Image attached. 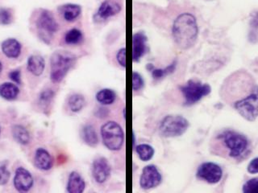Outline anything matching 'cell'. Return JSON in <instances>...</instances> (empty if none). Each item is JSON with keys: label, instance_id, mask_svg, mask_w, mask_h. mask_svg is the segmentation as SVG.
Returning <instances> with one entry per match:
<instances>
[{"label": "cell", "instance_id": "10", "mask_svg": "<svg viewBox=\"0 0 258 193\" xmlns=\"http://www.w3.org/2000/svg\"><path fill=\"white\" fill-rule=\"evenodd\" d=\"M197 177L200 180H204L208 184H217L221 180L223 171L219 165L210 162L202 163L197 171Z\"/></svg>", "mask_w": 258, "mask_h": 193}, {"label": "cell", "instance_id": "1", "mask_svg": "<svg viewBox=\"0 0 258 193\" xmlns=\"http://www.w3.org/2000/svg\"><path fill=\"white\" fill-rule=\"evenodd\" d=\"M172 34L176 44L179 48L187 50L193 47L199 35L196 18L188 12L178 15L173 24Z\"/></svg>", "mask_w": 258, "mask_h": 193}, {"label": "cell", "instance_id": "6", "mask_svg": "<svg viewBox=\"0 0 258 193\" xmlns=\"http://www.w3.org/2000/svg\"><path fill=\"white\" fill-rule=\"evenodd\" d=\"M180 90L185 98V105L191 106L200 102L205 96L208 95L211 91V88L207 84L189 80L185 85L180 86Z\"/></svg>", "mask_w": 258, "mask_h": 193}, {"label": "cell", "instance_id": "4", "mask_svg": "<svg viewBox=\"0 0 258 193\" xmlns=\"http://www.w3.org/2000/svg\"><path fill=\"white\" fill-rule=\"evenodd\" d=\"M101 136L105 147L110 151H119L124 143V134L117 122L110 121L101 127Z\"/></svg>", "mask_w": 258, "mask_h": 193}, {"label": "cell", "instance_id": "9", "mask_svg": "<svg viewBox=\"0 0 258 193\" xmlns=\"http://www.w3.org/2000/svg\"><path fill=\"white\" fill-rule=\"evenodd\" d=\"M162 181V176L155 165H148L144 167L140 178V185L145 190L154 189Z\"/></svg>", "mask_w": 258, "mask_h": 193}, {"label": "cell", "instance_id": "37", "mask_svg": "<svg viewBox=\"0 0 258 193\" xmlns=\"http://www.w3.org/2000/svg\"><path fill=\"white\" fill-rule=\"evenodd\" d=\"M2 64H1V62H0V73H1V71H2Z\"/></svg>", "mask_w": 258, "mask_h": 193}, {"label": "cell", "instance_id": "19", "mask_svg": "<svg viewBox=\"0 0 258 193\" xmlns=\"http://www.w3.org/2000/svg\"><path fill=\"white\" fill-rule=\"evenodd\" d=\"M46 67L43 57L38 55L31 56L28 60V70L35 76H41Z\"/></svg>", "mask_w": 258, "mask_h": 193}, {"label": "cell", "instance_id": "30", "mask_svg": "<svg viewBox=\"0 0 258 193\" xmlns=\"http://www.w3.org/2000/svg\"><path fill=\"white\" fill-rule=\"evenodd\" d=\"M12 20V15L8 9H0V23L2 24H9Z\"/></svg>", "mask_w": 258, "mask_h": 193}, {"label": "cell", "instance_id": "25", "mask_svg": "<svg viewBox=\"0 0 258 193\" xmlns=\"http://www.w3.org/2000/svg\"><path fill=\"white\" fill-rule=\"evenodd\" d=\"M135 149H136L140 159L144 162H147L154 157V148L149 144H140V145L137 146Z\"/></svg>", "mask_w": 258, "mask_h": 193}, {"label": "cell", "instance_id": "22", "mask_svg": "<svg viewBox=\"0 0 258 193\" xmlns=\"http://www.w3.org/2000/svg\"><path fill=\"white\" fill-rule=\"evenodd\" d=\"M68 105L72 112L78 113L84 108L85 105H86V99L82 94L74 93L69 98Z\"/></svg>", "mask_w": 258, "mask_h": 193}, {"label": "cell", "instance_id": "20", "mask_svg": "<svg viewBox=\"0 0 258 193\" xmlns=\"http://www.w3.org/2000/svg\"><path fill=\"white\" fill-rule=\"evenodd\" d=\"M81 136L83 138V142L89 147L95 148L98 145V135L92 125H85L82 129Z\"/></svg>", "mask_w": 258, "mask_h": 193}, {"label": "cell", "instance_id": "28", "mask_svg": "<svg viewBox=\"0 0 258 193\" xmlns=\"http://www.w3.org/2000/svg\"><path fill=\"white\" fill-rule=\"evenodd\" d=\"M243 192L246 193H258V178L252 179L245 183Z\"/></svg>", "mask_w": 258, "mask_h": 193}, {"label": "cell", "instance_id": "21", "mask_svg": "<svg viewBox=\"0 0 258 193\" xmlns=\"http://www.w3.org/2000/svg\"><path fill=\"white\" fill-rule=\"evenodd\" d=\"M19 89L11 83H4L0 85V96L7 100H13L19 94Z\"/></svg>", "mask_w": 258, "mask_h": 193}, {"label": "cell", "instance_id": "12", "mask_svg": "<svg viewBox=\"0 0 258 193\" xmlns=\"http://www.w3.org/2000/svg\"><path fill=\"white\" fill-rule=\"evenodd\" d=\"M92 176L96 182L103 184L111 175V167L104 157H99L94 160L91 168Z\"/></svg>", "mask_w": 258, "mask_h": 193}, {"label": "cell", "instance_id": "23", "mask_svg": "<svg viewBox=\"0 0 258 193\" xmlns=\"http://www.w3.org/2000/svg\"><path fill=\"white\" fill-rule=\"evenodd\" d=\"M116 99V93L111 89H101L96 94V100L102 105H111Z\"/></svg>", "mask_w": 258, "mask_h": 193}, {"label": "cell", "instance_id": "17", "mask_svg": "<svg viewBox=\"0 0 258 193\" xmlns=\"http://www.w3.org/2000/svg\"><path fill=\"white\" fill-rule=\"evenodd\" d=\"M2 52L9 58H17L21 52V44L15 39H7L2 43Z\"/></svg>", "mask_w": 258, "mask_h": 193}, {"label": "cell", "instance_id": "2", "mask_svg": "<svg viewBox=\"0 0 258 193\" xmlns=\"http://www.w3.org/2000/svg\"><path fill=\"white\" fill-rule=\"evenodd\" d=\"M228 151L229 157L241 159L246 157L250 150V142L245 135L232 130H226L218 136Z\"/></svg>", "mask_w": 258, "mask_h": 193}, {"label": "cell", "instance_id": "14", "mask_svg": "<svg viewBox=\"0 0 258 193\" xmlns=\"http://www.w3.org/2000/svg\"><path fill=\"white\" fill-rule=\"evenodd\" d=\"M33 178L30 172L23 167H19L15 172L14 185L18 191L28 192L33 187Z\"/></svg>", "mask_w": 258, "mask_h": 193}, {"label": "cell", "instance_id": "18", "mask_svg": "<svg viewBox=\"0 0 258 193\" xmlns=\"http://www.w3.org/2000/svg\"><path fill=\"white\" fill-rule=\"evenodd\" d=\"M60 11L65 20L68 22H73L76 20L82 13V7L80 5L68 3V4L61 6L60 7Z\"/></svg>", "mask_w": 258, "mask_h": 193}, {"label": "cell", "instance_id": "11", "mask_svg": "<svg viewBox=\"0 0 258 193\" xmlns=\"http://www.w3.org/2000/svg\"><path fill=\"white\" fill-rule=\"evenodd\" d=\"M122 5L118 0H104L94 15L95 21H104L121 11Z\"/></svg>", "mask_w": 258, "mask_h": 193}, {"label": "cell", "instance_id": "34", "mask_svg": "<svg viewBox=\"0 0 258 193\" xmlns=\"http://www.w3.org/2000/svg\"><path fill=\"white\" fill-rule=\"evenodd\" d=\"M258 13L254 16V19L251 21V33H250V37L254 36V38H256V33H258Z\"/></svg>", "mask_w": 258, "mask_h": 193}, {"label": "cell", "instance_id": "24", "mask_svg": "<svg viewBox=\"0 0 258 193\" xmlns=\"http://www.w3.org/2000/svg\"><path fill=\"white\" fill-rule=\"evenodd\" d=\"M12 135L15 140L23 145L28 144L30 140V135H29L28 130L24 128V126H20V125L13 126Z\"/></svg>", "mask_w": 258, "mask_h": 193}, {"label": "cell", "instance_id": "29", "mask_svg": "<svg viewBox=\"0 0 258 193\" xmlns=\"http://www.w3.org/2000/svg\"><path fill=\"white\" fill-rule=\"evenodd\" d=\"M144 87V79L141 74L137 72L133 74V91L137 92L141 90Z\"/></svg>", "mask_w": 258, "mask_h": 193}, {"label": "cell", "instance_id": "33", "mask_svg": "<svg viewBox=\"0 0 258 193\" xmlns=\"http://www.w3.org/2000/svg\"><path fill=\"white\" fill-rule=\"evenodd\" d=\"M118 63L123 68H126V48H123L119 49L116 54Z\"/></svg>", "mask_w": 258, "mask_h": 193}, {"label": "cell", "instance_id": "7", "mask_svg": "<svg viewBox=\"0 0 258 193\" xmlns=\"http://www.w3.org/2000/svg\"><path fill=\"white\" fill-rule=\"evenodd\" d=\"M234 107L245 119L254 122L258 117V88L246 98L235 102Z\"/></svg>", "mask_w": 258, "mask_h": 193}, {"label": "cell", "instance_id": "27", "mask_svg": "<svg viewBox=\"0 0 258 193\" xmlns=\"http://www.w3.org/2000/svg\"><path fill=\"white\" fill-rule=\"evenodd\" d=\"M176 66H177V61H175L165 69H155L154 67L150 71L152 72L153 77L155 80H159L169 74H173L175 71Z\"/></svg>", "mask_w": 258, "mask_h": 193}, {"label": "cell", "instance_id": "3", "mask_svg": "<svg viewBox=\"0 0 258 193\" xmlns=\"http://www.w3.org/2000/svg\"><path fill=\"white\" fill-rule=\"evenodd\" d=\"M77 57L66 51H57L51 57V74L50 78L53 83L61 82L68 72L76 62Z\"/></svg>", "mask_w": 258, "mask_h": 193}, {"label": "cell", "instance_id": "5", "mask_svg": "<svg viewBox=\"0 0 258 193\" xmlns=\"http://www.w3.org/2000/svg\"><path fill=\"white\" fill-rule=\"evenodd\" d=\"M189 127V122L180 115H167L160 125L159 133L165 138H175L183 135Z\"/></svg>", "mask_w": 258, "mask_h": 193}, {"label": "cell", "instance_id": "36", "mask_svg": "<svg viewBox=\"0 0 258 193\" xmlns=\"http://www.w3.org/2000/svg\"><path fill=\"white\" fill-rule=\"evenodd\" d=\"M9 77H11V80H14L17 84H21V80H20V70H14L9 74Z\"/></svg>", "mask_w": 258, "mask_h": 193}, {"label": "cell", "instance_id": "15", "mask_svg": "<svg viewBox=\"0 0 258 193\" xmlns=\"http://www.w3.org/2000/svg\"><path fill=\"white\" fill-rule=\"evenodd\" d=\"M85 188H86V183L80 174L77 172H71L68 180V193H82L84 191Z\"/></svg>", "mask_w": 258, "mask_h": 193}, {"label": "cell", "instance_id": "35", "mask_svg": "<svg viewBox=\"0 0 258 193\" xmlns=\"http://www.w3.org/2000/svg\"><path fill=\"white\" fill-rule=\"evenodd\" d=\"M247 170L250 174L258 173V158H254L250 162Z\"/></svg>", "mask_w": 258, "mask_h": 193}, {"label": "cell", "instance_id": "8", "mask_svg": "<svg viewBox=\"0 0 258 193\" xmlns=\"http://www.w3.org/2000/svg\"><path fill=\"white\" fill-rule=\"evenodd\" d=\"M37 26L42 39L46 43H50L52 35L58 30V24L56 23L54 16L47 10H43L40 14Z\"/></svg>", "mask_w": 258, "mask_h": 193}, {"label": "cell", "instance_id": "32", "mask_svg": "<svg viewBox=\"0 0 258 193\" xmlns=\"http://www.w3.org/2000/svg\"><path fill=\"white\" fill-rule=\"evenodd\" d=\"M53 96H54V92L49 89V90H46L41 94L40 99L44 104H49L53 98Z\"/></svg>", "mask_w": 258, "mask_h": 193}, {"label": "cell", "instance_id": "31", "mask_svg": "<svg viewBox=\"0 0 258 193\" xmlns=\"http://www.w3.org/2000/svg\"><path fill=\"white\" fill-rule=\"evenodd\" d=\"M10 176L11 173L7 169V167L5 165H0V185L7 184Z\"/></svg>", "mask_w": 258, "mask_h": 193}, {"label": "cell", "instance_id": "16", "mask_svg": "<svg viewBox=\"0 0 258 193\" xmlns=\"http://www.w3.org/2000/svg\"><path fill=\"white\" fill-rule=\"evenodd\" d=\"M52 156L47 151L39 148L36 152L35 164L39 169L48 171L52 167Z\"/></svg>", "mask_w": 258, "mask_h": 193}, {"label": "cell", "instance_id": "26", "mask_svg": "<svg viewBox=\"0 0 258 193\" xmlns=\"http://www.w3.org/2000/svg\"><path fill=\"white\" fill-rule=\"evenodd\" d=\"M83 41V34L82 31L73 29L68 31L65 35V42L70 45H76Z\"/></svg>", "mask_w": 258, "mask_h": 193}, {"label": "cell", "instance_id": "13", "mask_svg": "<svg viewBox=\"0 0 258 193\" xmlns=\"http://www.w3.org/2000/svg\"><path fill=\"white\" fill-rule=\"evenodd\" d=\"M148 38L143 32L135 33L133 37V59L138 62L149 51L147 45Z\"/></svg>", "mask_w": 258, "mask_h": 193}]
</instances>
